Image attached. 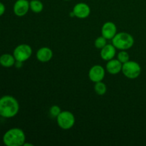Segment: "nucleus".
I'll list each match as a JSON object with an SVG mask.
<instances>
[{
  "label": "nucleus",
  "instance_id": "obj_1",
  "mask_svg": "<svg viewBox=\"0 0 146 146\" xmlns=\"http://www.w3.org/2000/svg\"><path fill=\"white\" fill-rule=\"evenodd\" d=\"M19 110V104L14 97L4 96L0 98V116L6 118L15 116Z\"/></svg>",
  "mask_w": 146,
  "mask_h": 146
},
{
  "label": "nucleus",
  "instance_id": "obj_2",
  "mask_svg": "<svg viewBox=\"0 0 146 146\" xmlns=\"http://www.w3.org/2000/svg\"><path fill=\"white\" fill-rule=\"evenodd\" d=\"M25 141V133L22 129L19 128H11L3 136V142L7 146H21Z\"/></svg>",
  "mask_w": 146,
  "mask_h": 146
},
{
  "label": "nucleus",
  "instance_id": "obj_3",
  "mask_svg": "<svg viewBox=\"0 0 146 146\" xmlns=\"http://www.w3.org/2000/svg\"><path fill=\"white\" fill-rule=\"evenodd\" d=\"M112 44L118 50H128L134 44V38L131 34L127 32L121 31L117 33L112 38Z\"/></svg>",
  "mask_w": 146,
  "mask_h": 146
},
{
  "label": "nucleus",
  "instance_id": "obj_4",
  "mask_svg": "<svg viewBox=\"0 0 146 146\" xmlns=\"http://www.w3.org/2000/svg\"><path fill=\"white\" fill-rule=\"evenodd\" d=\"M122 73L126 78L135 79L141 75V67L136 61H128V62L123 64Z\"/></svg>",
  "mask_w": 146,
  "mask_h": 146
},
{
  "label": "nucleus",
  "instance_id": "obj_5",
  "mask_svg": "<svg viewBox=\"0 0 146 146\" xmlns=\"http://www.w3.org/2000/svg\"><path fill=\"white\" fill-rule=\"evenodd\" d=\"M58 125L63 130H69L75 124V116L68 111H61L56 118Z\"/></svg>",
  "mask_w": 146,
  "mask_h": 146
},
{
  "label": "nucleus",
  "instance_id": "obj_6",
  "mask_svg": "<svg viewBox=\"0 0 146 146\" xmlns=\"http://www.w3.org/2000/svg\"><path fill=\"white\" fill-rule=\"evenodd\" d=\"M13 55L16 61L24 62L27 61L32 55V48L27 44H19L14 48Z\"/></svg>",
  "mask_w": 146,
  "mask_h": 146
},
{
  "label": "nucleus",
  "instance_id": "obj_7",
  "mask_svg": "<svg viewBox=\"0 0 146 146\" xmlns=\"http://www.w3.org/2000/svg\"><path fill=\"white\" fill-rule=\"evenodd\" d=\"M106 71L104 67L101 65H94L88 71V78L92 82L96 83L102 81L105 77Z\"/></svg>",
  "mask_w": 146,
  "mask_h": 146
},
{
  "label": "nucleus",
  "instance_id": "obj_8",
  "mask_svg": "<svg viewBox=\"0 0 146 146\" xmlns=\"http://www.w3.org/2000/svg\"><path fill=\"white\" fill-rule=\"evenodd\" d=\"M74 16L78 19H86L91 14V8L87 4L80 2L76 4L73 9Z\"/></svg>",
  "mask_w": 146,
  "mask_h": 146
},
{
  "label": "nucleus",
  "instance_id": "obj_9",
  "mask_svg": "<svg viewBox=\"0 0 146 146\" xmlns=\"http://www.w3.org/2000/svg\"><path fill=\"white\" fill-rule=\"evenodd\" d=\"M29 9V1L28 0H17L13 7L15 15L19 17L25 16Z\"/></svg>",
  "mask_w": 146,
  "mask_h": 146
},
{
  "label": "nucleus",
  "instance_id": "obj_10",
  "mask_svg": "<svg viewBox=\"0 0 146 146\" xmlns=\"http://www.w3.org/2000/svg\"><path fill=\"white\" fill-rule=\"evenodd\" d=\"M117 34L116 25L112 21L104 23L101 28V35L107 40H111Z\"/></svg>",
  "mask_w": 146,
  "mask_h": 146
},
{
  "label": "nucleus",
  "instance_id": "obj_11",
  "mask_svg": "<svg viewBox=\"0 0 146 146\" xmlns=\"http://www.w3.org/2000/svg\"><path fill=\"white\" fill-rule=\"evenodd\" d=\"M36 56L38 61L42 63H46L51 61L53 57V51L50 48L46 46L41 47L37 51Z\"/></svg>",
  "mask_w": 146,
  "mask_h": 146
},
{
  "label": "nucleus",
  "instance_id": "obj_12",
  "mask_svg": "<svg viewBox=\"0 0 146 146\" xmlns=\"http://www.w3.org/2000/svg\"><path fill=\"white\" fill-rule=\"evenodd\" d=\"M115 54H116V48L112 44H107L104 48H101L100 53L101 58L106 61L114 58Z\"/></svg>",
  "mask_w": 146,
  "mask_h": 146
},
{
  "label": "nucleus",
  "instance_id": "obj_13",
  "mask_svg": "<svg viewBox=\"0 0 146 146\" xmlns=\"http://www.w3.org/2000/svg\"><path fill=\"white\" fill-rule=\"evenodd\" d=\"M122 67L123 64L119 61V60L113 58V59L108 61V63L106 64V68L107 71H108L110 74L116 75V74H119L121 71H122Z\"/></svg>",
  "mask_w": 146,
  "mask_h": 146
},
{
  "label": "nucleus",
  "instance_id": "obj_14",
  "mask_svg": "<svg viewBox=\"0 0 146 146\" xmlns=\"http://www.w3.org/2000/svg\"><path fill=\"white\" fill-rule=\"evenodd\" d=\"M16 59L14 55L9 54H4L0 56V64L5 68H10L15 65Z\"/></svg>",
  "mask_w": 146,
  "mask_h": 146
},
{
  "label": "nucleus",
  "instance_id": "obj_15",
  "mask_svg": "<svg viewBox=\"0 0 146 146\" xmlns=\"http://www.w3.org/2000/svg\"><path fill=\"white\" fill-rule=\"evenodd\" d=\"M30 9L34 13H41L44 9V4L39 0H31L29 1Z\"/></svg>",
  "mask_w": 146,
  "mask_h": 146
},
{
  "label": "nucleus",
  "instance_id": "obj_16",
  "mask_svg": "<svg viewBox=\"0 0 146 146\" xmlns=\"http://www.w3.org/2000/svg\"><path fill=\"white\" fill-rule=\"evenodd\" d=\"M94 91L98 95L104 96L107 91V86L103 81H98L95 83Z\"/></svg>",
  "mask_w": 146,
  "mask_h": 146
},
{
  "label": "nucleus",
  "instance_id": "obj_17",
  "mask_svg": "<svg viewBox=\"0 0 146 146\" xmlns=\"http://www.w3.org/2000/svg\"><path fill=\"white\" fill-rule=\"evenodd\" d=\"M117 59L119 60L122 64H125L130 61L129 54L125 50H121L119 53L117 54Z\"/></svg>",
  "mask_w": 146,
  "mask_h": 146
},
{
  "label": "nucleus",
  "instance_id": "obj_18",
  "mask_svg": "<svg viewBox=\"0 0 146 146\" xmlns=\"http://www.w3.org/2000/svg\"><path fill=\"white\" fill-rule=\"evenodd\" d=\"M106 44L107 39L105 37L103 36L98 37V38L95 40V42H94V46H95L97 48H98V49L103 48Z\"/></svg>",
  "mask_w": 146,
  "mask_h": 146
},
{
  "label": "nucleus",
  "instance_id": "obj_19",
  "mask_svg": "<svg viewBox=\"0 0 146 146\" xmlns=\"http://www.w3.org/2000/svg\"><path fill=\"white\" fill-rule=\"evenodd\" d=\"M49 112H50V114H51V115L53 117V118H57L58 115L61 113V109L58 106L54 105L50 108Z\"/></svg>",
  "mask_w": 146,
  "mask_h": 146
},
{
  "label": "nucleus",
  "instance_id": "obj_20",
  "mask_svg": "<svg viewBox=\"0 0 146 146\" xmlns=\"http://www.w3.org/2000/svg\"><path fill=\"white\" fill-rule=\"evenodd\" d=\"M4 12H5V6L4 5V4L0 2V17L2 16Z\"/></svg>",
  "mask_w": 146,
  "mask_h": 146
},
{
  "label": "nucleus",
  "instance_id": "obj_21",
  "mask_svg": "<svg viewBox=\"0 0 146 146\" xmlns=\"http://www.w3.org/2000/svg\"><path fill=\"white\" fill-rule=\"evenodd\" d=\"M23 145H24V146H27V145H29V146H34V145H33V144H30V143H24V144Z\"/></svg>",
  "mask_w": 146,
  "mask_h": 146
},
{
  "label": "nucleus",
  "instance_id": "obj_22",
  "mask_svg": "<svg viewBox=\"0 0 146 146\" xmlns=\"http://www.w3.org/2000/svg\"><path fill=\"white\" fill-rule=\"evenodd\" d=\"M64 1H70V0H64Z\"/></svg>",
  "mask_w": 146,
  "mask_h": 146
}]
</instances>
